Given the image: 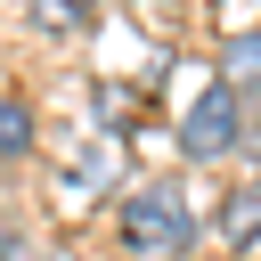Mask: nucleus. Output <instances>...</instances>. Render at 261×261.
<instances>
[{
    "mask_svg": "<svg viewBox=\"0 0 261 261\" xmlns=\"http://www.w3.org/2000/svg\"><path fill=\"white\" fill-rule=\"evenodd\" d=\"M24 147H33V106L0 98V155H24Z\"/></svg>",
    "mask_w": 261,
    "mask_h": 261,
    "instance_id": "nucleus-5",
    "label": "nucleus"
},
{
    "mask_svg": "<svg viewBox=\"0 0 261 261\" xmlns=\"http://www.w3.org/2000/svg\"><path fill=\"white\" fill-rule=\"evenodd\" d=\"M220 73H228V90H253V82H261V33H245V41H228V57H220Z\"/></svg>",
    "mask_w": 261,
    "mask_h": 261,
    "instance_id": "nucleus-4",
    "label": "nucleus"
},
{
    "mask_svg": "<svg viewBox=\"0 0 261 261\" xmlns=\"http://www.w3.org/2000/svg\"><path fill=\"white\" fill-rule=\"evenodd\" d=\"M0 261H33V245H24L16 228H0Z\"/></svg>",
    "mask_w": 261,
    "mask_h": 261,
    "instance_id": "nucleus-6",
    "label": "nucleus"
},
{
    "mask_svg": "<svg viewBox=\"0 0 261 261\" xmlns=\"http://www.w3.org/2000/svg\"><path fill=\"white\" fill-rule=\"evenodd\" d=\"M122 245H130L139 261H163V253H179V245H188V204H179L171 188H155V196H130V204H122Z\"/></svg>",
    "mask_w": 261,
    "mask_h": 261,
    "instance_id": "nucleus-1",
    "label": "nucleus"
},
{
    "mask_svg": "<svg viewBox=\"0 0 261 261\" xmlns=\"http://www.w3.org/2000/svg\"><path fill=\"white\" fill-rule=\"evenodd\" d=\"M245 139V106H237V90L228 82H212L196 106H188V122H179V147L196 155V163H212V155H228Z\"/></svg>",
    "mask_w": 261,
    "mask_h": 261,
    "instance_id": "nucleus-2",
    "label": "nucleus"
},
{
    "mask_svg": "<svg viewBox=\"0 0 261 261\" xmlns=\"http://www.w3.org/2000/svg\"><path fill=\"white\" fill-rule=\"evenodd\" d=\"M220 237H261V179H245V188H228V204H220Z\"/></svg>",
    "mask_w": 261,
    "mask_h": 261,
    "instance_id": "nucleus-3",
    "label": "nucleus"
}]
</instances>
